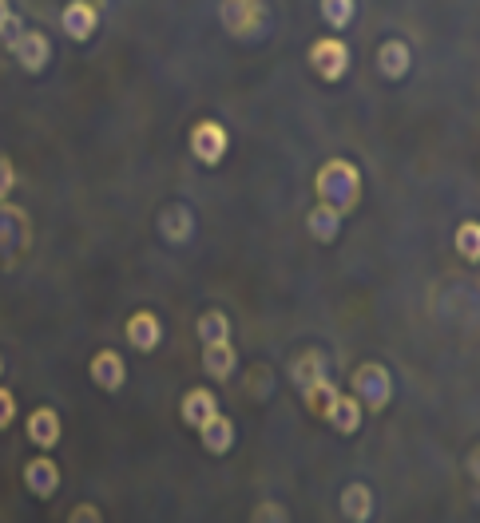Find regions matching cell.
Listing matches in <instances>:
<instances>
[{
	"label": "cell",
	"mask_w": 480,
	"mask_h": 523,
	"mask_svg": "<svg viewBox=\"0 0 480 523\" xmlns=\"http://www.w3.org/2000/svg\"><path fill=\"white\" fill-rule=\"evenodd\" d=\"M314 191H318V199H322V203L338 207L342 214H346V210H354L358 207V199H361L358 167H354V163H346V159H330V163L318 171Z\"/></svg>",
	"instance_id": "obj_1"
},
{
	"label": "cell",
	"mask_w": 480,
	"mask_h": 523,
	"mask_svg": "<svg viewBox=\"0 0 480 523\" xmlns=\"http://www.w3.org/2000/svg\"><path fill=\"white\" fill-rule=\"evenodd\" d=\"M294 385H298V393L306 397V405H310L318 417H322V409L330 405V397L338 393L334 381H330V365H326L322 353H306L302 361H294Z\"/></svg>",
	"instance_id": "obj_2"
},
{
	"label": "cell",
	"mask_w": 480,
	"mask_h": 523,
	"mask_svg": "<svg viewBox=\"0 0 480 523\" xmlns=\"http://www.w3.org/2000/svg\"><path fill=\"white\" fill-rule=\"evenodd\" d=\"M350 64H354V52L342 36H322V40L310 44V68H314L318 80L338 84V80L350 76Z\"/></svg>",
	"instance_id": "obj_3"
},
{
	"label": "cell",
	"mask_w": 480,
	"mask_h": 523,
	"mask_svg": "<svg viewBox=\"0 0 480 523\" xmlns=\"http://www.w3.org/2000/svg\"><path fill=\"white\" fill-rule=\"evenodd\" d=\"M350 385H354V397L361 401V409H369V413H381L393 401V377H389V369L381 361L358 365L354 377H350Z\"/></svg>",
	"instance_id": "obj_4"
},
{
	"label": "cell",
	"mask_w": 480,
	"mask_h": 523,
	"mask_svg": "<svg viewBox=\"0 0 480 523\" xmlns=\"http://www.w3.org/2000/svg\"><path fill=\"white\" fill-rule=\"evenodd\" d=\"M223 24L231 36H262L270 24L266 0H223Z\"/></svg>",
	"instance_id": "obj_5"
},
{
	"label": "cell",
	"mask_w": 480,
	"mask_h": 523,
	"mask_svg": "<svg viewBox=\"0 0 480 523\" xmlns=\"http://www.w3.org/2000/svg\"><path fill=\"white\" fill-rule=\"evenodd\" d=\"M187 143H191V155H195L203 167H219V163H223V155H227V147H231L227 127H223V123H215V119L195 123Z\"/></svg>",
	"instance_id": "obj_6"
},
{
	"label": "cell",
	"mask_w": 480,
	"mask_h": 523,
	"mask_svg": "<svg viewBox=\"0 0 480 523\" xmlns=\"http://www.w3.org/2000/svg\"><path fill=\"white\" fill-rule=\"evenodd\" d=\"M8 52L16 56V64L24 68V72H44L48 68V60H52V44H48V36L44 32H16L12 40H8Z\"/></svg>",
	"instance_id": "obj_7"
},
{
	"label": "cell",
	"mask_w": 480,
	"mask_h": 523,
	"mask_svg": "<svg viewBox=\"0 0 480 523\" xmlns=\"http://www.w3.org/2000/svg\"><path fill=\"white\" fill-rule=\"evenodd\" d=\"M32 242V226L28 214L20 207H0V258H16L24 254Z\"/></svg>",
	"instance_id": "obj_8"
},
{
	"label": "cell",
	"mask_w": 480,
	"mask_h": 523,
	"mask_svg": "<svg viewBox=\"0 0 480 523\" xmlns=\"http://www.w3.org/2000/svg\"><path fill=\"white\" fill-rule=\"evenodd\" d=\"M24 488H28L36 500H52V496L60 492V468H56V460H52L48 452H40V456H32V460L24 464Z\"/></svg>",
	"instance_id": "obj_9"
},
{
	"label": "cell",
	"mask_w": 480,
	"mask_h": 523,
	"mask_svg": "<svg viewBox=\"0 0 480 523\" xmlns=\"http://www.w3.org/2000/svg\"><path fill=\"white\" fill-rule=\"evenodd\" d=\"M24 432H28V440H32L40 452H52V448L60 444V436H64V420H60V413H56L52 405H40V409L28 413Z\"/></svg>",
	"instance_id": "obj_10"
},
{
	"label": "cell",
	"mask_w": 480,
	"mask_h": 523,
	"mask_svg": "<svg viewBox=\"0 0 480 523\" xmlns=\"http://www.w3.org/2000/svg\"><path fill=\"white\" fill-rule=\"evenodd\" d=\"M88 377H92L96 389L120 393L123 385H127V365H123V357L116 349H100V353L88 361Z\"/></svg>",
	"instance_id": "obj_11"
},
{
	"label": "cell",
	"mask_w": 480,
	"mask_h": 523,
	"mask_svg": "<svg viewBox=\"0 0 480 523\" xmlns=\"http://www.w3.org/2000/svg\"><path fill=\"white\" fill-rule=\"evenodd\" d=\"M322 420H326L334 432L354 436V432L361 428V420H365V409H361V401L354 397V393H334L330 405L322 409Z\"/></svg>",
	"instance_id": "obj_12"
},
{
	"label": "cell",
	"mask_w": 480,
	"mask_h": 523,
	"mask_svg": "<svg viewBox=\"0 0 480 523\" xmlns=\"http://www.w3.org/2000/svg\"><path fill=\"white\" fill-rule=\"evenodd\" d=\"M123 333H127L131 349H139V353H155L159 341H163V321L151 314V310H135V314L127 317Z\"/></svg>",
	"instance_id": "obj_13"
},
{
	"label": "cell",
	"mask_w": 480,
	"mask_h": 523,
	"mask_svg": "<svg viewBox=\"0 0 480 523\" xmlns=\"http://www.w3.org/2000/svg\"><path fill=\"white\" fill-rule=\"evenodd\" d=\"M60 28H64L72 40H92L96 28H100V12H96V4H88V0H72V4H64V12H60Z\"/></svg>",
	"instance_id": "obj_14"
},
{
	"label": "cell",
	"mask_w": 480,
	"mask_h": 523,
	"mask_svg": "<svg viewBox=\"0 0 480 523\" xmlns=\"http://www.w3.org/2000/svg\"><path fill=\"white\" fill-rule=\"evenodd\" d=\"M159 234L171 242V246H187L195 238V214L183 207V203H171L159 214Z\"/></svg>",
	"instance_id": "obj_15"
},
{
	"label": "cell",
	"mask_w": 480,
	"mask_h": 523,
	"mask_svg": "<svg viewBox=\"0 0 480 523\" xmlns=\"http://www.w3.org/2000/svg\"><path fill=\"white\" fill-rule=\"evenodd\" d=\"M219 413V397L207 389V385H195V389H187L183 393V401H179V417L187 428H199L207 417H215Z\"/></svg>",
	"instance_id": "obj_16"
},
{
	"label": "cell",
	"mask_w": 480,
	"mask_h": 523,
	"mask_svg": "<svg viewBox=\"0 0 480 523\" xmlns=\"http://www.w3.org/2000/svg\"><path fill=\"white\" fill-rule=\"evenodd\" d=\"M199 440H203V448H207L211 456H227V452L235 448V420L223 417V413L207 417L199 424Z\"/></svg>",
	"instance_id": "obj_17"
},
{
	"label": "cell",
	"mask_w": 480,
	"mask_h": 523,
	"mask_svg": "<svg viewBox=\"0 0 480 523\" xmlns=\"http://www.w3.org/2000/svg\"><path fill=\"white\" fill-rule=\"evenodd\" d=\"M377 68H381L385 80H405L409 68H413L409 44H405V40H385V44L377 48Z\"/></svg>",
	"instance_id": "obj_18"
},
{
	"label": "cell",
	"mask_w": 480,
	"mask_h": 523,
	"mask_svg": "<svg viewBox=\"0 0 480 523\" xmlns=\"http://www.w3.org/2000/svg\"><path fill=\"white\" fill-rule=\"evenodd\" d=\"M338 508H342V516H346L350 523H369L373 520V488H369V484H361V480L346 484V488H342Z\"/></svg>",
	"instance_id": "obj_19"
},
{
	"label": "cell",
	"mask_w": 480,
	"mask_h": 523,
	"mask_svg": "<svg viewBox=\"0 0 480 523\" xmlns=\"http://www.w3.org/2000/svg\"><path fill=\"white\" fill-rule=\"evenodd\" d=\"M203 369H207V377H215V381H231L235 369H239V349H235L231 341L203 345Z\"/></svg>",
	"instance_id": "obj_20"
},
{
	"label": "cell",
	"mask_w": 480,
	"mask_h": 523,
	"mask_svg": "<svg viewBox=\"0 0 480 523\" xmlns=\"http://www.w3.org/2000/svg\"><path fill=\"white\" fill-rule=\"evenodd\" d=\"M306 226H310V234H314L318 242H334V238L342 234V210L318 199V207L306 214Z\"/></svg>",
	"instance_id": "obj_21"
},
{
	"label": "cell",
	"mask_w": 480,
	"mask_h": 523,
	"mask_svg": "<svg viewBox=\"0 0 480 523\" xmlns=\"http://www.w3.org/2000/svg\"><path fill=\"white\" fill-rule=\"evenodd\" d=\"M195 333L203 345H219V341H231V317L223 310H207V314L195 321Z\"/></svg>",
	"instance_id": "obj_22"
},
{
	"label": "cell",
	"mask_w": 480,
	"mask_h": 523,
	"mask_svg": "<svg viewBox=\"0 0 480 523\" xmlns=\"http://www.w3.org/2000/svg\"><path fill=\"white\" fill-rule=\"evenodd\" d=\"M453 246H457V254H461L469 266H477L480 262V222H461L457 234H453Z\"/></svg>",
	"instance_id": "obj_23"
},
{
	"label": "cell",
	"mask_w": 480,
	"mask_h": 523,
	"mask_svg": "<svg viewBox=\"0 0 480 523\" xmlns=\"http://www.w3.org/2000/svg\"><path fill=\"white\" fill-rule=\"evenodd\" d=\"M354 12H358V0H322V20H326L334 32L350 28V24H354Z\"/></svg>",
	"instance_id": "obj_24"
},
{
	"label": "cell",
	"mask_w": 480,
	"mask_h": 523,
	"mask_svg": "<svg viewBox=\"0 0 480 523\" xmlns=\"http://www.w3.org/2000/svg\"><path fill=\"white\" fill-rule=\"evenodd\" d=\"M250 523H290V516H286V508H282V504L266 500V504H258V508H254Z\"/></svg>",
	"instance_id": "obj_25"
},
{
	"label": "cell",
	"mask_w": 480,
	"mask_h": 523,
	"mask_svg": "<svg viewBox=\"0 0 480 523\" xmlns=\"http://www.w3.org/2000/svg\"><path fill=\"white\" fill-rule=\"evenodd\" d=\"M20 32V16L8 8V0H0V40H12Z\"/></svg>",
	"instance_id": "obj_26"
},
{
	"label": "cell",
	"mask_w": 480,
	"mask_h": 523,
	"mask_svg": "<svg viewBox=\"0 0 480 523\" xmlns=\"http://www.w3.org/2000/svg\"><path fill=\"white\" fill-rule=\"evenodd\" d=\"M12 420H16V397L0 385V432H4V428H12Z\"/></svg>",
	"instance_id": "obj_27"
},
{
	"label": "cell",
	"mask_w": 480,
	"mask_h": 523,
	"mask_svg": "<svg viewBox=\"0 0 480 523\" xmlns=\"http://www.w3.org/2000/svg\"><path fill=\"white\" fill-rule=\"evenodd\" d=\"M68 523H104V512H100L96 504H76Z\"/></svg>",
	"instance_id": "obj_28"
},
{
	"label": "cell",
	"mask_w": 480,
	"mask_h": 523,
	"mask_svg": "<svg viewBox=\"0 0 480 523\" xmlns=\"http://www.w3.org/2000/svg\"><path fill=\"white\" fill-rule=\"evenodd\" d=\"M12 191H16V167L0 155V199H8Z\"/></svg>",
	"instance_id": "obj_29"
},
{
	"label": "cell",
	"mask_w": 480,
	"mask_h": 523,
	"mask_svg": "<svg viewBox=\"0 0 480 523\" xmlns=\"http://www.w3.org/2000/svg\"><path fill=\"white\" fill-rule=\"evenodd\" d=\"M465 468H469V476H473V480H477V484H480V444H477V448H473V452H469V460H465Z\"/></svg>",
	"instance_id": "obj_30"
},
{
	"label": "cell",
	"mask_w": 480,
	"mask_h": 523,
	"mask_svg": "<svg viewBox=\"0 0 480 523\" xmlns=\"http://www.w3.org/2000/svg\"><path fill=\"white\" fill-rule=\"evenodd\" d=\"M0 377H4V357H0Z\"/></svg>",
	"instance_id": "obj_31"
}]
</instances>
